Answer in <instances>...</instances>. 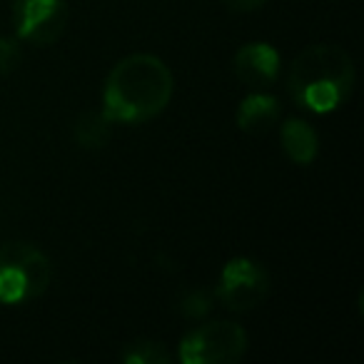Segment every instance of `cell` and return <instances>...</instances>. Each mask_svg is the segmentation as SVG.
<instances>
[{"mask_svg":"<svg viewBox=\"0 0 364 364\" xmlns=\"http://www.w3.org/2000/svg\"><path fill=\"white\" fill-rule=\"evenodd\" d=\"M175 80L165 60L132 53L117 60L102 85V115L110 122L137 125L157 117L172 100Z\"/></svg>","mask_w":364,"mask_h":364,"instance_id":"6da1fadb","label":"cell"},{"mask_svg":"<svg viewBox=\"0 0 364 364\" xmlns=\"http://www.w3.org/2000/svg\"><path fill=\"white\" fill-rule=\"evenodd\" d=\"M354 63L344 48L317 43L297 53L287 70V90L299 107L309 112H332L354 87Z\"/></svg>","mask_w":364,"mask_h":364,"instance_id":"7a4b0ae2","label":"cell"},{"mask_svg":"<svg viewBox=\"0 0 364 364\" xmlns=\"http://www.w3.org/2000/svg\"><path fill=\"white\" fill-rule=\"evenodd\" d=\"M53 277L50 259L31 242L0 245V302L21 304L41 297Z\"/></svg>","mask_w":364,"mask_h":364,"instance_id":"3957f363","label":"cell"},{"mask_svg":"<svg viewBox=\"0 0 364 364\" xmlns=\"http://www.w3.org/2000/svg\"><path fill=\"white\" fill-rule=\"evenodd\" d=\"M250 337L237 322H208L180 339L182 364H235L247 352Z\"/></svg>","mask_w":364,"mask_h":364,"instance_id":"277c9868","label":"cell"},{"mask_svg":"<svg viewBox=\"0 0 364 364\" xmlns=\"http://www.w3.org/2000/svg\"><path fill=\"white\" fill-rule=\"evenodd\" d=\"M269 294V272L250 257H235L223 267L215 297L232 312H250Z\"/></svg>","mask_w":364,"mask_h":364,"instance_id":"5b68a950","label":"cell"},{"mask_svg":"<svg viewBox=\"0 0 364 364\" xmlns=\"http://www.w3.org/2000/svg\"><path fill=\"white\" fill-rule=\"evenodd\" d=\"M65 0H13V26L18 41L53 46L65 33Z\"/></svg>","mask_w":364,"mask_h":364,"instance_id":"8992f818","label":"cell"},{"mask_svg":"<svg viewBox=\"0 0 364 364\" xmlns=\"http://www.w3.org/2000/svg\"><path fill=\"white\" fill-rule=\"evenodd\" d=\"M235 75L252 90H264L279 75V53L269 43H247L235 53Z\"/></svg>","mask_w":364,"mask_h":364,"instance_id":"52a82bcc","label":"cell"},{"mask_svg":"<svg viewBox=\"0 0 364 364\" xmlns=\"http://www.w3.org/2000/svg\"><path fill=\"white\" fill-rule=\"evenodd\" d=\"M279 120L277 97L267 95L264 90H255L242 97L237 107V127L250 135H262Z\"/></svg>","mask_w":364,"mask_h":364,"instance_id":"ba28073f","label":"cell"},{"mask_svg":"<svg viewBox=\"0 0 364 364\" xmlns=\"http://www.w3.org/2000/svg\"><path fill=\"white\" fill-rule=\"evenodd\" d=\"M279 140H282V150L294 165H309L317 157L319 140L312 125L299 117H289L279 130Z\"/></svg>","mask_w":364,"mask_h":364,"instance_id":"9c48e42d","label":"cell"},{"mask_svg":"<svg viewBox=\"0 0 364 364\" xmlns=\"http://www.w3.org/2000/svg\"><path fill=\"white\" fill-rule=\"evenodd\" d=\"M110 125L105 115L100 112H85L75 120V127H73V135H75V142L85 150H100V147L107 145L110 140Z\"/></svg>","mask_w":364,"mask_h":364,"instance_id":"30bf717a","label":"cell"},{"mask_svg":"<svg viewBox=\"0 0 364 364\" xmlns=\"http://www.w3.org/2000/svg\"><path fill=\"white\" fill-rule=\"evenodd\" d=\"M120 359L125 364H170V352L162 342L155 339H137L122 349Z\"/></svg>","mask_w":364,"mask_h":364,"instance_id":"8fae6325","label":"cell"},{"mask_svg":"<svg viewBox=\"0 0 364 364\" xmlns=\"http://www.w3.org/2000/svg\"><path fill=\"white\" fill-rule=\"evenodd\" d=\"M21 46L13 38L0 36V75H11L21 63Z\"/></svg>","mask_w":364,"mask_h":364,"instance_id":"7c38bea8","label":"cell"},{"mask_svg":"<svg viewBox=\"0 0 364 364\" xmlns=\"http://www.w3.org/2000/svg\"><path fill=\"white\" fill-rule=\"evenodd\" d=\"M213 299L215 297L210 292H193L182 302V312L188 314V317H203V314H208L210 307H213Z\"/></svg>","mask_w":364,"mask_h":364,"instance_id":"4fadbf2b","label":"cell"},{"mask_svg":"<svg viewBox=\"0 0 364 364\" xmlns=\"http://www.w3.org/2000/svg\"><path fill=\"white\" fill-rule=\"evenodd\" d=\"M225 8L235 13H252V11H259L264 6V0H223Z\"/></svg>","mask_w":364,"mask_h":364,"instance_id":"5bb4252c","label":"cell"}]
</instances>
